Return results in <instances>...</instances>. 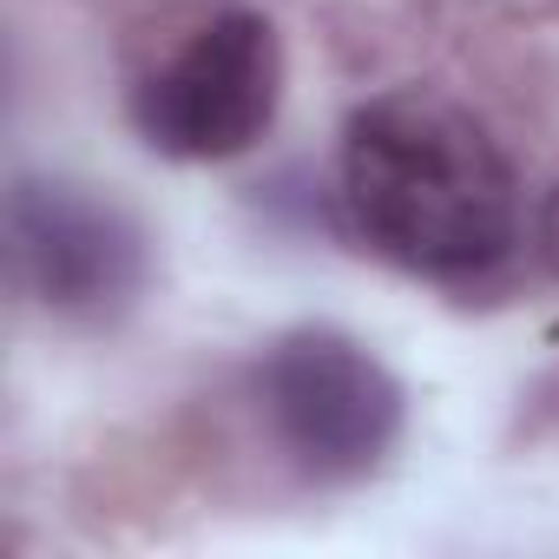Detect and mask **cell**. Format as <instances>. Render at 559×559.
<instances>
[{
    "label": "cell",
    "mask_w": 559,
    "mask_h": 559,
    "mask_svg": "<svg viewBox=\"0 0 559 559\" xmlns=\"http://www.w3.org/2000/svg\"><path fill=\"white\" fill-rule=\"evenodd\" d=\"M8 237H14V276L21 290L67 323L112 317L145 276L139 224L67 178H21L8 198Z\"/></svg>",
    "instance_id": "obj_4"
},
{
    "label": "cell",
    "mask_w": 559,
    "mask_h": 559,
    "mask_svg": "<svg viewBox=\"0 0 559 559\" xmlns=\"http://www.w3.org/2000/svg\"><path fill=\"white\" fill-rule=\"evenodd\" d=\"M539 257H546V270L559 276V191H552L546 211H539Z\"/></svg>",
    "instance_id": "obj_5"
},
{
    "label": "cell",
    "mask_w": 559,
    "mask_h": 559,
    "mask_svg": "<svg viewBox=\"0 0 559 559\" xmlns=\"http://www.w3.org/2000/svg\"><path fill=\"white\" fill-rule=\"evenodd\" d=\"M257 389L276 448L310 480H362L402 435V382L343 330H290Z\"/></svg>",
    "instance_id": "obj_3"
},
{
    "label": "cell",
    "mask_w": 559,
    "mask_h": 559,
    "mask_svg": "<svg viewBox=\"0 0 559 559\" xmlns=\"http://www.w3.org/2000/svg\"><path fill=\"white\" fill-rule=\"evenodd\" d=\"M343 211L369 250L415 276H480L520 237L500 139L435 86H395L349 119Z\"/></svg>",
    "instance_id": "obj_1"
},
{
    "label": "cell",
    "mask_w": 559,
    "mask_h": 559,
    "mask_svg": "<svg viewBox=\"0 0 559 559\" xmlns=\"http://www.w3.org/2000/svg\"><path fill=\"white\" fill-rule=\"evenodd\" d=\"M284 106V40L250 8L211 14L132 93V126L158 158L224 165L250 152Z\"/></svg>",
    "instance_id": "obj_2"
}]
</instances>
